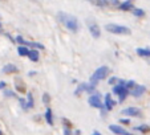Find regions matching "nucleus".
Wrapping results in <instances>:
<instances>
[{"label":"nucleus","instance_id":"1","mask_svg":"<svg viewBox=\"0 0 150 135\" xmlns=\"http://www.w3.org/2000/svg\"><path fill=\"white\" fill-rule=\"evenodd\" d=\"M57 17H59L60 22H61L62 25L67 27L71 32L76 33V32L79 31V20H77V17H74L73 15L65 13V12H59Z\"/></svg>","mask_w":150,"mask_h":135},{"label":"nucleus","instance_id":"2","mask_svg":"<svg viewBox=\"0 0 150 135\" xmlns=\"http://www.w3.org/2000/svg\"><path fill=\"white\" fill-rule=\"evenodd\" d=\"M108 74H109V68L108 66H100L98 69H96V72L92 74L89 82H91L93 86H97V84H98L100 81H102V79L106 78Z\"/></svg>","mask_w":150,"mask_h":135},{"label":"nucleus","instance_id":"3","mask_svg":"<svg viewBox=\"0 0 150 135\" xmlns=\"http://www.w3.org/2000/svg\"><path fill=\"white\" fill-rule=\"evenodd\" d=\"M125 85H126V82H125L124 79H120L118 84L112 86V91L120 97V102H124L125 99H126L127 94H129V90L125 87Z\"/></svg>","mask_w":150,"mask_h":135},{"label":"nucleus","instance_id":"4","mask_svg":"<svg viewBox=\"0 0 150 135\" xmlns=\"http://www.w3.org/2000/svg\"><path fill=\"white\" fill-rule=\"evenodd\" d=\"M105 29L109 32V33H113V34H129L130 33V29L127 27H124V25H117V24H106L105 25Z\"/></svg>","mask_w":150,"mask_h":135},{"label":"nucleus","instance_id":"5","mask_svg":"<svg viewBox=\"0 0 150 135\" xmlns=\"http://www.w3.org/2000/svg\"><path fill=\"white\" fill-rule=\"evenodd\" d=\"M88 103L91 105L94 109H100V110H105V105L101 102V96H100L98 91L91 94V97L88 98Z\"/></svg>","mask_w":150,"mask_h":135},{"label":"nucleus","instance_id":"6","mask_svg":"<svg viewBox=\"0 0 150 135\" xmlns=\"http://www.w3.org/2000/svg\"><path fill=\"white\" fill-rule=\"evenodd\" d=\"M16 42L20 44V46H32L33 49H44V45L40 44V42H29V41H25L21 36H17L16 37Z\"/></svg>","mask_w":150,"mask_h":135},{"label":"nucleus","instance_id":"7","mask_svg":"<svg viewBox=\"0 0 150 135\" xmlns=\"http://www.w3.org/2000/svg\"><path fill=\"white\" fill-rule=\"evenodd\" d=\"M94 90H96V86H93V85H92L91 82H88V84H80L79 86H77L76 91H74V96H80V94H81L82 91L93 93Z\"/></svg>","mask_w":150,"mask_h":135},{"label":"nucleus","instance_id":"8","mask_svg":"<svg viewBox=\"0 0 150 135\" xmlns=\"http://www.w3.org/2000/svg\"><path fill=\"white\" fill-rule=\"evenodd\" d=\"M109 130L116 135H133L132 132H129L127 130L122 129L121 126H117V124H110V126H109Z\"/></svg>","mask_w":150,"mask_h":135},{"label":"nucleus","instance_id":"9","mask_svg":"<svg viewBox=\"0 0 150 135\" xmlns=\"http://www.w3.org/2000/svg\"><path fill=\"white\" fill-rule=\"evenodd\" d=\"M89 31H91V34L92 37H94V39H98L100 36H101V31H100V27L97 22H89Z\"/></svg>","mask_w":150,"mask_h":135},{"label":"nucleus","instance_id":"10","mask_svg":"<svg viewBox=\"0 0 150 135\" xmlns=\"http://www.w3.org/2000/svg\"><path fill=\"white\" fill-rule=\"evenodd\" d=\"M145 91H146V86L145 85H136V87L133 90H130L129 94H132L133 97H141Z\"/></svg>","mask_w":150,"mask_h":135},{"label":"nucleus","instance_id":"11","mask_svg":"<svg viewBox=\"0 0 150 135\" xmlns=\"http://www.w3.org/2000/svg\"><path fill=\"white\" fill-rule=\"evenodd\" d=\"M122 114L129 115V117H138V115H141V111L137 107H126V109L122 110Z\"/></svg>","mask_w":150,"mask_h":135},{"label":"nucleus","instance_id":"12","mask_svg":"<svg viewBox=\"0 0 150 135\" xmlns=\"http://www.w3.org/2000/svg\"><path fill=\"white\" fill-rule=\"evenodd\" d=\"M114 103H116V102L112 99V96L109 93H106V96H105V110H106V111H110V110H113Z\"/></svg>","mask_w":150,"mask_h":135},{"label":"nucleus","instance_id":"13","mask_svg":"<svg viewBox=\"0 0 150 135\" xmlns=\"http://www.w3.org/2000/svg\"><path fill=\"white\" fill-rule=\"evenodd\" d=\"M17 72H19V68L13 64H7V65H4V68H3V73H7V74L17 73Z\"/></svg>","mask_w":150,"mask_h":135},{"label":"nucleus","instance_id":"14","mask_svg":"<svg viewBox=\"0 0 150 135\" xmlns=\"http://www.w3.org/2000/svg\"><path fill=\"white\" fill-rule=\"evenodd\" d=\"M118 9H121V11H130V9H134L133 1H122V3H120Z\"/></svg>","mask_w":150,"mask_h":135},{"label":"nucleus","instance_id":"15","mask_svg":"<svg viewBox=\"0 0 150 135\" xmlns=\"http://www.w3.org/2000/svg\"><path fill=\"white\" fill-rule=\"evenodd\" d=\"M45 121H47V123L48 124H53V112H52V109L51 107H47V110H45Z\"/></svg>","mask_w":150,"mask_h":135},{"label":"nucleus","instance_id":"16","mask_svg":"<svg viewBox=\"0 0 150 135\" xmlns=\"http://www.w3.org/2000/svg\"><path fill=\"white\" fill-rule=\"evenodd\" d=\"M29 60H31L32 62H37L40 60V54H39V51L37 49H32L31 52H29Z\"/></svg>","mask_w":150,"mask_h":135},{"label":"nucleus","instance_id":"17","mask_svg":"<svg viewBox=\"0 0 150 135\" xmlns=\"http://www.w3.org/2000/svg\"><path fill=\"white\" fill-rule=\"evenodd\" d=\"M137 54L141 57H150V49L149 48H137Z\"/></svg>","mask_w":150,"mask_h":135},{"label":"nucleus","instance_id":"18","mask_svg":"<svg viewBox=\"0 0 150 135\" xmlns=\"http://www.w3.org/2000/svg\"><path fill=\"white\" fill-rule=\"evenodd\" d=\"M15 85H16V90H17V91H21V93H24V91H25V85H24L23 81H20V78H16Z\"/></svg>","mask_w":150,"mask_h":135},{"label":"nucleus","instance_id":"19","mask_svg":"<svg viewBox=\"0 0 150 135\" xmlns=\"http://www.w3.org/2000/svg\"><path fill=\"white\" fill-rule=\"evenodd\" d=\"M134 130L141 132V134H147V132L150 131V126H147V124H141V126H137Z\"/></svg>","mask_w":150,"mask_h":135},{"label":"nucleus","instance_id":"20","mask_svg":"<svg viewBox=\"0 0 150 135\" xmlns=\"http://www.w3.org/2000/svg\"><path fill=\"white\" fill-rule=\"evenodd\" d=\"M29 52H31V51H29L27 46H19V48H17V53H19L21 57L29 56Z\"/></svg>","mask_w":150,"mask_h":135},{"label":"nucleus","instance_id":"21","mask_svg":"<svg viewBox=\"0 0 150 135\" xmlns=\"http://www.w3.org/2000/svg\"><path fill=\"white\" fill-rule=\"evenodd\" d=\"M33 96H32V93L29 91L28 94H27V109H31V107H33Z\"/></svg>","mask_w":150,"mask_h":135},{"label":"nucleus","instance_id":"22","mask_svg":"<svg viewBox=\"0 0 150 135\" xmlns=\"http://www.w3.org/2000/svg\"><path fill=\"white\" fill-rule=\"evenodd\" d=\"M133 15L134 16H137V17H144L145 16V11L142 8H134L133 9Z\"/></svg>","mask_w":150,"mask_h":135},{"label":"nucleus","instance_id":"23","mask_svg":"<svg viewBox=\"0 0 150 135\" xmlns=\"http://www.w3.org/2000/svg\"><path fill=\"white\" fill-rule=\"evenodd\" d=\"M125 87H126V89L130 91V90H133L134 87H136V82H134V81H127L126 85H125Z\"/></svg>","mask_w":150,"mask_h":135},{"label":"nucleus","instance_id":"24","mask_svg":"<svg viewBox=\"0 0 150 135\" xmlns=\"http://www.w3.org/2000/svg\"><path fill=\"white\" fill-rule=\"evenodd\" d=\"M42 102H44L45 105H49V102H51V96H49L48 93L42 94Z\"/></svg>","mask_w":150,"mask_h":135},{"label":"nucleus","instance_id":"25","mask_svg":"<svg viewBox=\"0 0 150 135\" xmlns=\"http://www.w3.org/2000/svg\"><path fill=\"white\" fill-rule=\"evenodd\" d=\"M118 81H120V79L117 78V77H112V78H109L108 84H109V85H112V86H114V85L118 84Z\"/></svg>","mask_w":150,"mask_h":135},{"label":"nucleus","instance_id":"26","mask_svg":"<svg viewBox=\"0 0 150 135\" xmlns=\"http://www.w3.org/2000/svg\"><path fill=\"white\" fill-rule=\"evenodd\" d=\"M19 102H20V105H21V107H23L24 110H28V109H27V102H25V99H24V98H19Z\"/></svg>","mask_w":150,"mask_h":135},{"label":"nucleus","instance_id":"27","mask_svg":"<svg viewBox=\"0 0 150 135\" xmlns=\"http://www.w3.org/2000/svg\"><path fill=\"white\" fill-rule=\"evenodd\" d=\"M4 96H7V97H16V94H15L12 90H6V91H4Z\"/></svg>","mask_w":150,"mask_h":135},{"label":"nucleus","instance_id":"28","mask_svg":"<svg viewBox=\"0 0 150 135\" xmlns=\"http://www.w3.org/2000/svg\"><path fill=\"white\" fill-rule=\"evenodd\" d=\"M94 4L96 6H101V7H104V6H108V1H104V0H101V1H94Z\"/></svg>","mask_w":150,"mask_h":135},{"label":"nucleus","instance_id":"29","mask_svg":"<svg viewBox=\"0 0 150 135\" xmlns=\"http://www.w3.org/2000/svg\"><path fill=\"white\" fill-rule=\"evenodd\" d=\"M120 122H121V123L122 124H130V119H129V118H121V119H120Z\"/></svg>","mask_w":150,"mask_h":135},{"label":"nucleus","instance_id":"30","mask_svg":"<svg viewBox=\"0 0 150 135\" xmlns=\"http://www.w3.org/2000/svg\"><path fill=\"white\" fill-rule=\"evenodd\" d=\"M6 82H4V81H1V82H0V89H4V87H6Z\"/></svg>","mask_w":150,"mask_h":135},{"label":"nucleus","instance_id":"31","mask_svg":"<svg viewBox=\"0 0 150 135\" xmlns=\"http://www.w3.org/2000/svg\"><path fill=\"white\" fill-rule=\"evenodd\" d=\"M92 135H101V134H100V131H94Z\"/></svg>","mask_w":150,"mask_h":135},{"label":"nucleus","instance_id":"32","mask_svg":"<svg viewBox=\"0 0 150 135\" xmlns=\"http://www.w3.org/2000/svg\"><path fill=\"white\" fill-rule=\"evenodd\" d=\"M0 135H3V132H1V131H0Z\"/></svg>","mask_w":150,"mask_h":135},{"label":"nucleus","instance_id":"33","mask_svg":"<svg viewBox=\"0 0 150 135\" xmlns=\"http://www.w3.org/2000/svg\"><path fill=\"white\" fill-rule=\"evenodd\" d=\"M0 28H1V22H0Z\"/></svg>","mask_w":150,"mask_h":135}]
</instances>
